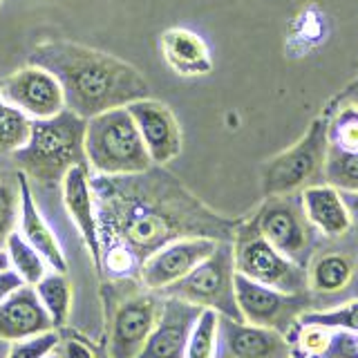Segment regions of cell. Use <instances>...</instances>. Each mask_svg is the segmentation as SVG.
Returning a JSON list of instances; mask_svg holds the SVG:
<instances>
[{
	"mask_svg": "<svg viewBox=\"0 0 358 358\" xmlns=\"http://www.w3.org/2000/svg\"><path fill=\"white\" fill-rule=\"evenodd\" d=\"M166 63L182 76H204L213 72L210 52L204 38L184 27H171L159 36Z\"/></svg>",
	"mask_w": 358,
	"mask_h": 358,
	"instance_id": "20",
	"label": "cell"
},
{
	"mask_svg": "<svg viewBox=\"0 0 358 358\" xmlns=\"http://www.w3.org/2000/svg\"><path fill=\"white\" fill-rule=\"evenodd\" d=\"M85 126L87 119L67 108L50 119H31L27 143L9 157L29 182L59 186L74 166L87 164Z\"/></svg>",
	"mask_w": 358,
	"mask_h": 358,
	"instance_id": "3",
	"label": "cell"
},
{
	"mask_svg": "<svg viewBox=\"0 0 358 358\" xmlns=\"http://www.w3.org/2000/svg\"><path fill=\"white\" fill-rule=\"evenodd\" d=\"M63 199L67 213L81 231V238L92 255V264L101 275V238H99V220L94 208L92 188H90V166L78 164L63 177Z\"/></svg>",
	"mask_w": 358,
	"mask_h": 358,
	"instance_id": "16",
	"label": "cell"
},
{
	"mask_svg": "<svg viewBox=\"0 0 358 358\" xmlns=\"http://www.w3.org/2000/svg\"><path fill=\"white\" fill-rule=\"evenodd\" d=\"M5 268H9V255L5 249H0V271H5Z\"/></svg>",
	"mask_w": 358,
	"mask_h": 358,
	"instance_id": "33",
	"label": "cell"
},
{
	"mask_svg": "<svg viewBox=\"0 0 358 358\" xmlns=\"http://www.w3.org/2000/svg\"><path fill=\"white\" fill-rule=\"evenodd\" d=\"M16 179H18V195H20V213H18V217H20V233H22V238H25L34 246V249H36L45 257L48 266H52L54 271L67 273V262H65L63 249H61L59 240H56V235L52 233V229L48 227V222L43 220L41 210L36 206V201H34L27 175L18 171Z\"/></svg>",
	"mask_w": 358,
	"mask_h": 358,
	"instance_id": "18",
	"label": "cell"
},
{
	"mask_svg": "<svg viewBox=\"0 0 358 358\" xmlns=\"http://www.w3.org/2000/svg\"><path fill=\"white\" fill-rule=\"evenodd\" d=\"M34 291H36L45 311L50 313L54 327H65L67 320H70V309H72V285L67 280V273L61 271L45 273L34 285Z\"/></svg>",
	"mask_w": 358,
	"mask_h": 358,
	"instance_id": "21",
	"label": "cell"
},
{
	"mask_svg": "<svg viewBox=\"0 0 358 358\" xmlns=\"http://www.w3.org/2000/svg\"><path fill=\"white\" fill-rule=\"evenodd\" d=\"M201 309L204 307L193 305V302L164 296L155 327L134 358H184L188 336Z\"/></svg>",
	"mask_w": 358,
	"mask_h": 358,
	"instance_id": "13",
	"label": "cell"
},
{
	"mask_svg": "<svg viewBox=\"0 0 358 358\" xmlns=\"http://www.w3.org/2000/svg\"><path fill=\"white\" fill-rule=\"evenodd\" d=\"M18 213H20V195L5 182H0V249H5L9 233L16 231Z\"/></svg>",
	"mask_w": 358,
	"mask_h": 358,
	"instance_id": "29",
	"label": "cell"
},
{
	"mask_svg": "<svg viewBox=\"0 0 358 358\" xmlns=\"http://www.w3.org/2000/svg\"><path fill=\"white\" fill-rule=\"evenodd\" d=\"M85 157L99 175H134L155 166L128 108H112L87 119Z\"/></svg>",
	"mask_w": 358,
	"mask_h": 358,
	"instance_id": "5",
	"label": "cell"
},
{
	"mask_svg": "<svg viewBox=\"0 0 358 358\" xmlns=\"http://www.w3.org/2000/svg\"><path fill=\"white\" fill-rule=\"evenodd\" d=\"M253 222L273 249L298 266L307 268L313 253V231L316 229L305 215L300 193L268 195L253 215Z\"/></svg>",
	"mask_w": 358,
	"mask_h": 358,
	"instance_id": "9",
	"label": "cell"
},
{
	"mask_svg": "<svg viewBox=\"0 0 358 358\" xmlns=\"http://www.w3.org/2000/svg\"><path fill=\"white\" fill-rule=\"evenodd\" d=\"M108 320L110 358H134L152 331L162 300L157 291L143 287L134 278H115L101 289Z\"/></svg>",
	"mask_w": 358,
	"mask_h": 358,
	"instance_id": "4",
	"label": "cell"
},
{
	"mask_svg": "<svg viewBox=\"0 0 358 358\" xmlns=\"http://www.w3.org/2000/svg\"><path fill=\"white\" fill-rule=\"evenodd\" d=\"M43 358H61V356H56V354H52V352H50V354H45Z\"/></svg>",
	"mask_w": 358,
	"mask_h": 358,
	"instance_id": "34",
	"label": "cell"
},
{
	"mask_svg": "<svg viewBox=\"0 0 358 358\" xmlns=\"http://www.w3.org/2000/svg\"><path fill=\"white\" fill-rule=\"evenodd\" d=\"M324 184L341 193H358V150H327L324 159Z\"/></svg>",
	"mask_w": 358,
	"mask_h": 358,
	"instance_id": "24",
	"label": "cell"
},
{
	"mask_svg": "<svg viewBox=\"0 0 358 358\" xmlns=\"http://www.w3.org/2000/svg\"><path fill=\"white\" fill-rule=\"evenodd\" d=\"M63 358H96L94 350L81 338H67Z\"/></svg>",
	"mask_w": 358,
	"mask_h": 358,
	"instance_id": "31",
	"label": "cell"
},
{
	"mask_svg": "<svg viewBox=\"0 0 358 358\" xmlns=\"http://www.w3.org/2000/svg\"><path fill=\"white\" fill-rule=\"evenodd\" d=\"M96 358H110V356H108L106 352H101V356H96Z\"/></svg>",
	"mask_w": 358,
	"mask_h": 358,
	"instance_id": "36",
	"label": "cell"
},
{
	"mask_svg": "<svg viewBox=\"0 0 358 358\" xmlns=\"http://www.w3.org/2000/svg\"><path fill=\"white\" fill-rule=\"evenodd\" d=\"M352 273H354V266H352L350 257L341 255V253H327L313 262L307 280L313 291H320V294H336V291H343L347 285H350Z\"/></svg>",
	"mask_w": 358,
	"mask_h": 358,
	"instance_id": "22",
	"label": "cell"
},
{
	"mask_svg": "<svg viewBox=\"0 0 358 358\" xmlns=\"http://www.w3.org/2000/svg\"><path fill=\"white\" fill-rule=\"evenodd\" d=\"M289 358H307V356H302V354H298V352H296V354H291Z\"/></svg>",
	"mask_w": 358,
	"mask_h": 358,
	"instance_id": "35",
	"label": "cell"
},
{
	"mask_svg": "<svg viewBox=\"0 0 358 358\" xmlns=\"http://www.w3.org/2000/svg\"><path fill=\"white\" fill-rule=\"evenodd\" d=\"M235 300L242 313L244 322L257 324V327L275 329L280 334L289 336L298 322L300 313H305L311 305V298L307 291L300 294H287L273 287H264L260 282H253L246 275L235 271L233 275Z\"/></svg>",
	"mask_w": 358,
	"mask_h": 358,
	"instance_id": "10",
	"label": "cell"
},
{
	"mask_svg": "<svg viewBox=\"0 0 358 358\" xmlns=\"http://www.w3.org/2000/svg\"><path fill=\"white\" fill-rule=\"evenodd\" d=\"M54 324L31 285H22L0 302V341H25L52 331Z\"/></svg>",
	"mask_w": 358,
	"mask_h": 358,
	"instance_id": "17",
	"label": "cell"
},
{
	"mask_svg": "<svg viewBox=\"0 0 358 358\" xmlns=\"http://www.w3.org/2000/svg\"><path fill=\"white\" fill-rule=\"evenodd\" d=\"M302 208L311 227L329 238H338L352 229V217L347 210L341 190L329 184H316L300 190Z\"/></svg>",
	"mask_w": 358,
	"mask_h": 358,
	"instance_id": "19",
	"label": "cell"
},
{
	"mask_svg": "<svg viewBox=\"0 0 358 358\" xmlns=\"http://www.w3.org/2000/svg\"><path fill=\"white\" fill-rule=\"evenodd\" d=\"M29 63L56 76L65 108L83 119L150 96V85L137 67L87 45L45 41L31 52Z\"/></svg>",
	"mask_w": 358,
	"mask_h": 358,
	"instance_id": "2",
	"label": "cell"
},
{
	"mask_svg": "<svg viewBox=\"0 0 358 358\" xmlns=\"http://www.w3.org/2000/svg\"><path fill=\"white\" fill-rule=\"evenodd\" d=\"M217 240L210 238H179L150 253L139 266V282L159 294L168 285L182 280L186 273L215 251Z\"/></svg>",
	"mask_w": 358,
	"mask_h": 358,
	"instance_id": "12",
	"label": "cell"
},
{
	"mask_svg": "<svg viewBox=\"0 0 358 358\" xmlns=\"http://www.w3.org/2000/svg\"><path fill=\"white\" fill-rule=\"evenodd\" d=\"M291 343L285 334L220 316L215 358H289Z\"/></svg>",
	"mask_w": 358,
	"mask_h": 358,
	"instance_id": "15",
	"label": "cell"
},
{
	"mask_svg": "<svg viewBox=\"0 0 358 358\" xmlns=\"http://www.w3.org/2000/svg\"><path fill=\"white\" fill-rule=\"evenodd\" d=\"M126 108L134 119V126L141 134L152 164L164 166L179 157L182 152V128H179V121L171 108L152 96L132 101Z\"/></svg>",
	"mask_w": 358,
	"mask_h": 358,
	"instance_id": "14",
	"label": "cell"
},
{
	"mask_svg": "<svg viewBox=\"0 0 358 358\" xmlns=\"http://www.w3.org/2000/svg\"><path fill=\"white\" fill-rule=\"evenodd\" d=\"M235 264H233V244L217 242L206 260H201L193 271L186 273L182 280L162 289V296L179 298L186 302H193L204 309H215L220 316H227L233 320H242V313L235 300L233 287Z\"/></svg>",
	"mask_w": 358,
	"mask_h": 358,
	"instance_id": "7",
	"label": "cell"
},
{
	"mask_svg": "<svg viewBox=\"0 0 358 358\" xmlns=\"http://www.w3.org/2000/svg\"><path fill=\"white\" fill-rule=\"evenodd\" d=\"M31 119L16 106L7 103L0 94V155H11L27 143Z\"/></svg>",
	"mask_w": 358,
	"mask_h": 358,
	"instance_id": "25",
	"label": "cell"
},
{
	"mask_svg": "<svg viewBox=\"0 0 358 358\" xmlns=\"http://www.w3.org/2000/svg\"><path fill=\"white\" fill-rule=\"evenodd\" d=\"M22 285V278L14 271V268H5V271H0V302H3L7 296L14 294L16 289H20Z\"/></svg>",
	"mask_w": 358,
	"mask_h": 358,
	"instance_id": "30",
	"label": "cell"
},
{
	"mask_svg": "<svg viewBox=\"0 0 358 358\" xmlns=\"http://www.w3.org/2000/svg\"><path fill=\"white\" fill-rule=\"evenodd\" d=\"M329 145L338 150H358V106H347L336 119H329Z\"/></svg>",
	"mask_w": 358,
	"mask_h": 358,
	"instance_id": "27",
	"label": "cell"
},
{
	"mask_svg": "<svg viewBox=\"0 0 358 358\" xmlns=\"http://www.w3.org/2000/svg\"><path fill=\"white\" fill-rule=\"evenodd\" d=\"M341 195H343L347 210H350L352 227H356V231H358V193H341Z\"/></svg>",
	"mask_w": 358,
	"mask_h": 358,
	"instance_id": "32",
	"label": "cell"
},
{
	"mask_svg": "<svg viewBox=\"0 0 358 358\" xmlns=\"http://www.w3.org/2000/svg\"><path fill=\"white\" fill-rule=\"evenodd\" d=\"M217 320L220 313L215 309H201L195 327L188 336L184 358H215Z\"/></svg>",
	"mask_w": 358,
	"mask_h": 358,
	"instance_id": "26",
	"label": "cell"
},
{
	"mask_svg": "<svg viewBox=\"0 0 358 358\" xmlns=\"http://www.w3.org/2000/svg\"><path fill=\"white\" fill-rule=\"evenodd\" d=\"M59 343H61L59 334L45 331L38 336H31V338L11 343V350H9L7 358H43L45 354L54 352L56 347H59Z\"/></svg>",
	"mask_w": 358,
	"mask_h": 358,
	"instance_id": "28",
	"label": "cell"
},
{
	"mask_svg": "<svg viewBox=\"0 0 358 358\" xmlns=\"http://www.w3.org/2000/svg\"><path fill=\"white\" fill-rule=\"evenodd\" d=\"M101 253L119 249L141 262L179 238H210L231 242L238 220H227L208 206L162 166L134 175L90 177Z\"/></svg>",
	"mask_w": 358,
	"mask_h": 358,
	"instance_id": "1",
	"label": "cell"
},
{
	"mask_svg": "<svg viewBox=\"0 0 358 358\" xmlns=\"http://www.w3.org/2000/svg\"><path fill=\"white\" fill-rule=\"evenodd\" d=\"M0 94L7 103L25 112L29 119H50L65 110L63 87L56 76L31 63L3 78Z\"/></svg>",
	"mask_w": 358,
	"mask_h": 358,
	"instance_id": "11",
	"label": "cell"
},
{
	"mask_svg": "<svg viewBox=\"0 0 358 358\" xmlns=\"http://www.w3.org/2000/svg\"><path fill=\"white\" fill-rule=\"evenodd\" d=\"M329 150V119L320 117L309 126L298 143L275 155L262 166L264 195L300 193L309 186L324 184V159Z\"/></svg>",
	"mask_w": 358,
	"mask_h": 358,
	"instance_id": "6",
	"label": "cell"
},
{
	"mask_svg": "<svg viewBox=\"0 0 358 358\" xmlns=\"http://www.w3.org/2000/svg\"><path fill=\"white\" fill-rule=\"evenodd\" d=\"M0 3H3V0H0Z\"/></svg>",
	"mask_w": 358,
	"mask_h": 358,
	"instance_id": "37",
	"label": "cell"
},
{
	"mask_svg": "<svg viewBox=\"0 0 358 358\" xmlns=\"http://www.w3.org/2000/svg\"><path fill=\"white\" fill-rule=\"evenodd\" d=\"M5 251L9 255V266L22 278L25 285H36L38 280L48 273V262L45 257L34 249V246L22 238L20 231H11L5 242Z\"/></svg>",
	"mask_w": 358,
	"mask_h": 358,
	"instance_id": "23",
	"label": "cell"
},
{
	"mask_svg": "<svg viewBox=\"0 0 358 358\" xmlns=\"http://www.w3.org/2000/svg\"><path fill=\"white\" fill-rule=\"evenodd\" d=\"M233 264L235 271L253 282L273 287L287 294H300L307 289V268L298 266L264 240L253 217L240 222L233 235Z\"/></svg>",
	"mask_w": 358,
	"mask_h": 358,
	"instance_id": "8",
	"label": "cell"
}]
</instances>
